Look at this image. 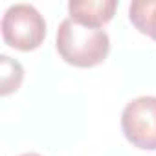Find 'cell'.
Listing matches in <instances>:
<instances>
[{"label": "cell", "mask_w": 156, "mask_h": 156, "mask_svg": "<svg viewBox=\"0 0 156 156\" xmlns=\"http://www.w3.org/2000/svg\"><path fill=\"white\" fill-rule=\"evenodd\" d=\"M129 20L132 26L156 42V0H134L129 4Z\"/></svg>", "instance_id": "obj_5"}, {"label": "cell", "mask_w": 156, "mask_h": 156, "mask_svg": "<svg viewBox=\"0 0 156 156\" xmlns=\"http://www.w3.org/2000/svg\"><path fill=\"white\" fill-rule=\"evenodd\" d=\"M24 81V68L17 59L0 55V96L6 98L15 94Z\"/></svg>", "instance_id": "obj_6"}, {"label": "cell", "mask_w": 156, "mask_h": 156, "mask_svg": "<svg viewBox=\"0 0 156 156\" xmlns=\"http://www.w3.org/2000/svg\"><path fill=\"white\" fill-rule=\"evenodd\" d=\"M4 42L19 51H33L46 39V20L41 11L26 2L11 4L0 22Z\"/></svg>", "instance_id": "obj_2"}, {"label": "cell", "mask_w": 156, "mask_h": 156, "mask_svg": "<svg viewBox=\"0 0 156 156\" xmlns=\"http://www.w3.org/2000/svg\"><path fill=\"white\" fill-rule=\"evenodd\" d=\"M118 9L116 0H70L68 15L75 24L103 30Z\"/></svg>", "instance_id": "obj_4"}, {"label": "cell", "mask_w": 156, "mask_h": 156, "mask_svg": "<svg viewBox=\"0 0 156 156\" xmlns=\"http://www.w3.org/2000/svg\"><path fill=\"white\" fill-rule=\"evenodd\" d=\"M55 50L59 57L75 68H92L110 53V37L105 30L75 24L70 17L64 19L55 33Z\"/></svg>", "instance_id": "obj_1"}, {"label": "cell", "mask_w": 156, "mask_h": 156, "mask_svg": "<svg viewBox=\"0 0 156 156\" xmlns=\"http://www.w3.org/2000/svg\"><path fill=\"white\" fill-rule=\"evenodd\" d=\"M19 156H42V154H39V152H22Z\"/></svg>", "instance_id": "obj_7"}, {"label": "cell", "mask_w": 156, "mask_h": 156, "mask_svg": "<svg viewBox=\"0 0 156 156\" xmlns=\"http://www.w3.org/2000/svg\"><path fill=\"white\" fill-rule=\"evenodd\" d=\"M121 130L140 151H156V96L130 99L121 112Z\"/></svg>", "instance_id": "obj_3"}]
</instances>
